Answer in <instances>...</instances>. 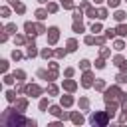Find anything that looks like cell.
Returning a JSON list of instances; mask_svg holds the SVG:
<instances>
[{
	"label": "cell",
	"instance_id": "d6986e66",
	"mask_svg": "<svg viewBox=\"0 0 127 127\" xmlns=\"http://www.w3.org/2000/svg\"><path fill=\"white\" fill-rule=\"evenodd\" d=\"M50 111H52V113H54V115H60V113H62V111H60V107H52V109H50Z\"/></svg>",
	"mask_w": 127,
	"mask_h": 127
},
{
	"label": "cell",
	"instance_id": "3957f363",
	"mask_svg": "<svg viewBox=\"0 0 127 127\" xmlns=\"http://www.w3.org/2000/svg\"><path fill=\"white\" fill-rule=\"evenodd\" d=\"M48 32H50V36H48L50 44H56V40H58V28H50Z\"/></svg>",
	"mask_w": 127,
	"mask_h": 127
},
{
	"label": "cell",
	"instance_id": "2e32d148",
	"mask_svg": "<svg viewBox=\"0 0 127 127\" xmlns=\"http://www.w3.org/2000/svg\"><path fill=\"white\" fill-rule=\"evenodd\" d=\"M107 4H109V6H113V8H115V6H119V0H107Z\"/></svg>",
	"mask_w": 127,
	"mask_h": 127
},
{
	"label": "cell",
	"instance_id": "6da1fadb",
	"mask_svg": "<svg viewBox=\"0 0 127 127\" xmlns=\"http://www.w3.org/2000/svg\"><path fill=\"white\" fill-rule=\"evenodd\" d=\"M123 97V93L117 89V87H111V89H107V95H105V99L109 101V99H121Z\"/></svg>",
	"mask_w": 127,
	"mask_h": 127
},
{
	"label": "cell",
	"instance_id": "44dd1931",
	"mask_svg": "<svg viewBox=\"0 0 127 127\" xmlns=\"http://www.w3.org/2000/svg\"><path fill=\"white\" fill-rule=\"evenodd\" d=\"M73 18H75V20H79V18H81V12H79V10H75V12H73Z\"/></svg>",
	"mask_w": 127,
	"mask_h": 127
},
{
	"label": "cell",
	"instance_id": "e0dca14e",
	"mask_svg": "<svg viewBox=\"0 0 127 127\" xmlns=\"http://www.w3.org/2000/svg\"><path fill=\"white\" fill-rule=\"evenodd\" d=\"M79 65H81V67H83V69H87V67H89V62H87V60H83V62H81V64H79Z\"/></svg>",
	"mask_w": 127,
	"mask_h": 127
},
{
	"label": "cell",
	"instance_id": "277c9868",
	"mask_svg": "<svg viewBox=\"0 0 127 127\" xmlns=\"http://www.w3.org/2000/svg\"><path fill=\"white\" fill-rule=\"evenodd\" d=\"M26 91H28V93H30V95H38V93H40V91H42V89H40V87H38V85H30V87H26Z\"/></svg>",
	"mask_w": 127,
	"mask_h": 127
},
{
	"label": "cell",
	"instance_id": "30bf717a",
	"mask_svg": "<svg viewBox=\"0 0 127 127\" xmlns=\"http://www.w3.org/2000/svg\"><path fill=\"white\" fill-rule=\"evenodd\" d=\"M71 119H73V123H81V121H83V117H81V115H77V113H75V115H71Z\"/></svg>",
	"mask_w": 127,
	"mask_h": 127
},
{
	"label": "cell",
	"instance_id": "4fadbf2b",
	"mask_svg": "<svg viewBox=\"0 0 127 127\" xmlns=\"http://www.w3.org/2000/svg\"><path fill=\"white\" fill-rule=\"evenodd\" d=\"M36 16H38L40 20H44V18H46V12H44V10H38V12H36Z\"/></svg>",
	"mask_w": 127,
	"mask_h": 127
},
{
	"label": "cell",
	"instance_id": "f546056e",
	"mask_svg": "<svg viewBox=\"0 0 127 127\" xmlns=\"http://www.w3.org/2000/svg\"><path fill=\"white\" fill-rule=\"evenodd\" d=\"M95 2H101V0H95Z\"/></svg>",
	"mask_w": 127,
	"mask_h": 127
},
{
	"label": "cell",
	"instance_id": "8992f818",
	"mask_svg": "<svg viewBox=\"0 0 127 127\" xmlns=\"http://www.w3.org/2000/svg\"><path fill=\"white\" fill-rule=\"evenodd\" d=\"M115 32H117V34H121V36H127V26L123 24V26H119V28H117Z\"/></svg>",
	"mask_w": 127,
	"mask_h": 127
},
{
	"label": "cell",
	"instance_id": "9a60e30c",
	"mask_svg": "<svg viewBox=\"0 0 127 127\" xmlns=\"http://www.w3.org/2000/svg\"><path fill=\"white\" fill-rule=\"evenodd\" d=\"M73 30H75V32H81V30H83V26H81V24H77V22H75V24H73Z\"/></svg>",
	"mask_w": 127,
	"mask_h": 127
},
{
	"label": "cell",
	"instance_id": "5b68a950",
	"mask_svg": "<svg viewBox=\"0 0 127 127\" xmlns=\"http://www.w3.org/2000/svg\"><path fill=\"white\" fill-rule=\"evenodd\" d=\"M83 85H85V87L91 85V73H85V75H83Z\"/></svg>",
	"mask_w": 127,
	"mask_h": 127
},
{
	"label": "cell",
	"instance_id": "5bb4252c",
	"mask_svg": "<svg viewBox=\"0 0 127 127\" xmlns=\"http://www.w3.org/2000/svg\"><path fill=\"white\" fill-rule=\"evenodd\" d=\"M67 50H75V40H69L67 42Z\"/></svg>",
	"mask_w": 127,
	"mask_h": 127
},
{
	"label": "cell",
	"instance_id": "7402d4cb",
	"mask_svg": "<svg viewBox=\"0 0 127 127\" xmlns=\"http://www.w3.org/2000/svg\"><path fill=\"white\" fill-rule=\"evenodd\" d=\"M105 36H107V38H113V36H115V30H107V34H105Z\"/></svg>",
	"mask_w": 127,
	"mask_h": 127
},
{
	"label": "cell",
	"instance_id": "ffe728a7",
	"mask_svg": "<svg viewBox=\"0 0 127 127\" xmlns=\"http://www.w3.org/2000/svg\"><path fill=\"white\" fill-rule=\"evenodd\" d=\"M48 10H50V12H56V10H58V6H56V4H50V6H48Z\"/></svg>",
	"mask_w": 127,
	"mask_h": 127
},
{
	"label": "cell",
	"instance_id": "4316f807",
	"mask_svg": "<svg viewBox=\"0 0 127 127\" xmlns=\"http://www.w3.org/2000/svg\"><path fill=\"white\" fill-rule=\"evenodd\" d=\"M42 56H44V58H48V56H52V52H50V50H44V52H42Z\"/></svg>",
	"mask_w": 127,
	"mask_h": 127
},
{
	"label": "cell",
	"instance_id": "d4e9b609",
	"mask_svg": "<svg viewBox=\"0 0 127 127\" xmlns=\"http://www.w3.org/2000/svg\"><path fill=\"white\" fill-rule=\"evenodd\" d=\"M91 30H93V32H99V30H101V26H99V24H93V28H91Z\"/></svg>",
	"mask_w": 127,
	"mask_h": 127
},
{
	"label": "cell",
	"instance_id": "7c38bea8",
	"mask_svg": "<svg viewBox=\"0 0 127 127\" xmlns=\"http://www.w3.org/2000/svg\"><path fill=\"white\" fill-rule=\"evenodd\" d=\"M97 18H107V12H105V10H103V8H101V10H99V12H97Z\"/></svg>",
	"mask_w": 127,
	"mask_h": 127
},
{
	"label": "cell",
	"instance_id": "f1b7e54d",
	"mask_svg": "<svg viewBox=\"0 0 127 127\" xmlns=\"http://www.w3.org/2000/svg\"><path fill=\"white\" fill-rule=\"evenodd\" d=\"M40 2H48V0H40Z\"/></svg>",
	"mask_w": 127,
	"mask_h": 127
},
{
	"label": "cell",
	"instance_id": "ac0fdd59",
	"mask_svg": "<svg viewBox=\"0 0 127 127\" xmlns=\"http://www.w3.org/2000/svg\"><path fill=\"white\" fill-rule=\"evenodd\" d=\"M117 81H119V83H123V81H127V79H125V75H123V73H119V75H117Z\"/></svg>",
	"mask_w": 127,
	"mask_h": 127
},
{
	"label": "cell",
	"instance_id": "9c48e42d",
	"mask_svg": "<svg viewBox=\"0 0 127 127\" xmlns=\"http://www.w3.org/2000/svg\"><path fill=\"white\" fill-rule=\"evenodd\" d=\"M64 85H65V89H75V83L73 81H64Z\"/></svg>",
	"mask_w": 127,
	"mask_h": 127
},
{
	"label": "cell",
	"instance_id": "8fae6325",
	"mask_svg": "<svg viewBox=\"0 0 127 127\" xmlns=\"http://www.w3.org/2000/svg\"><path fill=\"white\" fill-rule=\"evenodd\" d=\"M123 18H125L123 12H117V14H115V20H117V22H123Z\"/></svg>",
	"mask_w": 127,
	"mask_h": 127
},
{
	"label": "cell",
	"instance_id": "ba28073f",
	"mask_svg": "<svg viewBox=\"0 0 127 127\" xmlns=\"http://www.w3.org/2000/svg\"><path fill=\"white\" fill-rule=\"evenodd\" d=\"M71 101H73V99H71L69 95H65V97H62V103H64V105H71Z\"/></svg>",
	"mask_w": 127,
	"mask_h": 127
},
{
	"label": "cell",
	"instance_id": "484cf974",
	"mask_svg": "<svg viewBox=\"0 0 127 127\" xmlns=\"http://www.w3.org/2000/svg\"><path fill=\"white\" fill-rule=\"evenodd\" d=\"M85 42H87V44H93V42H95V38H91V36H87V38H85Z\"/></svg>",
	"mask_w": 127,
	"mask_h": 127
},
{
	"label": "cell",
	"instance_id": "cb8c5ba5",
	"mask_svg": "<svg viewBox=\"0 0 127 127\" xmlns=\"http://www.w3.org/2000/svg\"><path fill=\"white\" fill-rule=\"evenodd\" d=\"M79 105H81V107H87V105H89V101H87V99H81V101H79Z\"/></svg>",
	"mask_w": 127,
	"mask_h": 127
},
{
	"label": "cell",
	"instance_id": "7a4b0ae2",
	"mask_svg": "<svg viewBox=\"0 0 127 127\" xmlns=\"http://www.w3.org/2000/svg\"><path fill=\"white\" fill-rule=\"evenodd\" d=\"M91 123H93V125H95V123L105 125V123H107V117H105V115H93V117H91Z\"/></svg>",
	"mask_w": 127,
	"mask_h": 127
},
{
	"label": "cell",
	"instance_id": "83f0119b",
	"mask_svg": "<svg viewBox=\"0 0 127 127\" xmlns=\"http://www.w3.org/2000/svg\"><path fill=\"white\" fill-rule=\"evenodd\" d=\"M121 69H123V71H127V62H123V64H121Z\"/></svg>",
	"mask_w": 127,
	"mask_h": 127
},
{
	"label": "cell",
	"instance_id": "52a82bcc",
	"mask_svg": "<svg viewBox=\"0 0 127 127\" xmlns=\"http://www.w3.org/2000/svg\"><path fill=\"white\" fill-rule=\"evenodd\" d=\"M28 56H36V46H34V42L28 46Z\"/></svg>",
	"mask_w": 127,
	"mask_h": 127
},
{
	"label": "cell",
	"instance_id": "603a6c76",
	"mask_svg": "<svg viewBox=\"0 0 127 127\" xmlns=\"http://www.w3.org/2000/svg\"><path fill=\"white\" fill-rule=\"evenodd\" d=\"M95 65H97V67H99V69H101V67H103V65H105V64H103V60H97V62H95Z\"/></svg>",
	"mask_w": 127,
	"mask_h": 127
}]
</instances>
